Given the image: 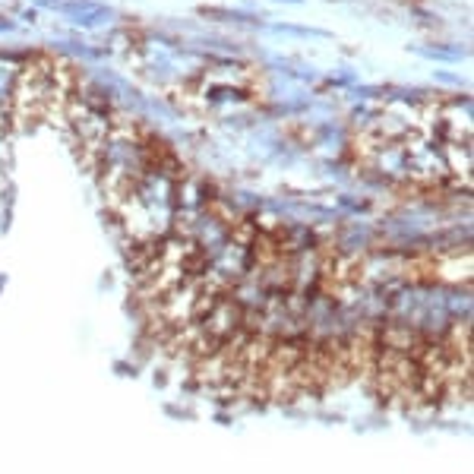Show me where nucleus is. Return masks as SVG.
Returning <instances> with one entry per match:
<instances>
[{
    "mask_svg": "<svg viewBox=\"0 0 474 474\" xmlns=\"http://www.w3.org/2000/svg\"><path fill=\"white\" fill-rule=\"evenodd\" d=\"M275 32H291V35H297V38H329V32L326 29H313V25H297V23H278L275 25Z\"/></svg>",
    "mask_w": 474,
    "mask_h": 474,
    "instance_id": "obj_5",
    "label": "nucleus"
},
{
    "mask_svg": "<svg viewBox=\"0 0 474 474\" xmlns=\"http://www.w3.org/2000/svg\"><path fill=\"white\" fill-rule=\"evenodd\" d=\"M288 4H301V0H288Z\"/></svg>",
    "mask_w": 474,
    "mask_h": 474,
    "instance_id": "obj_8",
    "label": "nucleus"
},
{
    "mask_svg": "<svg viewBox=\"0 0 474 474\" xmlns=\"http://www.w3.org/2000/svg\"><path fill=\"white\" fill-rule=\"evenodd\" d=\"M437 82H456V86H459L462 80H459V76H452V73H443V70H439V73H437Z\"/></svg>",
    "mask_w": 474,
    "mask_h": 474,
    "instance_id": "obj_6",
    "label": "nucleus"
},
{
    "mask_svg": "<svg viewBox=\"0 0 474 474\" xmlns=\"http://www.w3.org/2000/svg\"><path fill=\"white\" fill-rule=\"evenodd\" d=\"M44 4H57V0H44Z\"/></svg>",
    "mask_w": 474,
    "mask_h": 474,
    "instance_id": "obj_9",
    "label": "nucleus"
},
{
    "mask_svg": "<svg viewBox=\"0 0 474 474\" xmlns=\"http://www.w3.org/2000/svg\"><path fill=\"white\" fill-rule=\"evenodd\" d=\"M443 158L452 177L471 187V142H443Z\"/></svg>",
    "mask_w": 474,
    "mask_h": 474,
    "instance_id": "obj_1",
    "label": "nucleus"
},
{
    "mask_svg": "<svg viewBox=\"0 0 474 474\" xmlns=\"http://www.w3.org/2000/svg\"><path fill=\"white\" fill-rule=\"evenodd\" d=\"M63 16L70 19L73 25H80V29H95V25L108 23L111 19V10L101 4H67L63 6Z\"/></svg>",
    "mask_w": 474,
    "mask_h": 474,
    "instance_id": "obj_2",
    "label": "nucleus"
},
{
    "mask_svg": "<svg viewBox=\"0 0 474 474\" xmlns=\"http://www.w3.org/2000/svg\"><path fill=\"white\" fill-rule=\"evenodd\" d=\"M414 51L424 57H437V61H456L462 54V48H456V44H414Z\"/></svg>",
    "mask_w": 474,
    "mask_h": 474,
    "instance_id": "obj_4",
    "label": "nucleus"
},
{
    "mask_svg": "<svg viewBox=\"0 0 474 474\" xmlns=\"http://www.w3.org/2000/svg\"><path fill=\"white\" fill-rule=\"evenodd\" d=\"M6 29H13V19H6V16H0V32H6Z\"/></svg>",
    "mask_w": 474,
    "mask_h": 474,
    "instance_id": "obj_7",
    "label": "nucleus"
},
{
    "mask_svg": "<svg viewBox=\"0 0 474 474\" xmlns=\"http://www.w3.org/2000/svg\"><path fill=\"white\" fill-rule=\"evenodd\" d=\"M199 16H206V19H216V23L259 25V19H256V16H250V13H237V10H209V6H203V10H199Z\"/></svg>",
    "mask_w": 474,
    "mask_h": 474,
    "instance_id": "obj_3",
    "label": "nucleus"
}]
</instances>
